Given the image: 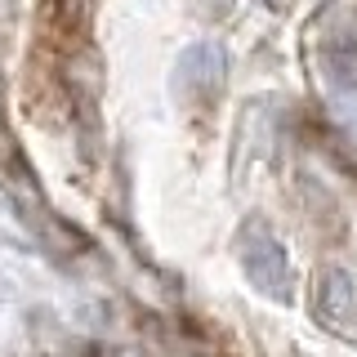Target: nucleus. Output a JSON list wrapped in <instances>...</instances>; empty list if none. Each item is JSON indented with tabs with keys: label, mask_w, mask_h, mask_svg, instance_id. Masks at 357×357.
Here are the masks:
<instances>
[{
	"label": "nucleus",
	"mask_w": 357,
	"mask_h": 357,
	"mask_svg": "<svg viewBox=\"0 0 357 357\" xmlns=\"http://www.w3.org/2000/svg\"><path fill=\"white\" fill-rule=\"evenodd\" d=\"M241 268L250 277V286L268 299H290V264L286 250L268 237L264 228H250L241 241Z\"/></svg>",
	"instance_id": "nucleus-1"
},
{
	"label": "nucleus",
	"mask_w": 357,
	"mask_h": 357,
	"mask_svg": "<svg viewBox=\"0 0 357 357\" xmlns=\"http://www.w3.org/2000/svg\"><path fill=\"white\" fill-rule=\"evenodd\" d=\"M219 85H223V54L215 50V45H192V50L183 54V63H178L174 89L188 98V103L206 107L210 98L219 94Z\"/></svg>",
	"instance_id": "nucleus-2"
},
{
	"label": "nucleus",
	"mask_w": 357,
	"mask_h": 357,
	"mask_svg": "<svg viewBox=\"0 0 357 357\" xmlns=\"http://www.w3.org/2000/svg\"><path fill=\"white\" fill-rule=\"evenodd\" d=\"M321 317L335 326H353L357 321V277L349 268H326L321 273V290H317Z\"/></svg>",
	"instance_id": "nucleus-3"
},
{
	"label": "nucleus",
	"mask_w": 357,
	"mask_h": 357,
	"mask_svg": "<svg viewBox=\"0 0 357 357\" xmlns=\"http://www.w3.org/2000/svg\"><path fill=\"white\" fill-rule=\"evenodd\" d=\"M268 9H277V14H282V9H290V0H264Z\"/></svg>",
	"instance_id": "nucleus-4"
}]
</instances>
